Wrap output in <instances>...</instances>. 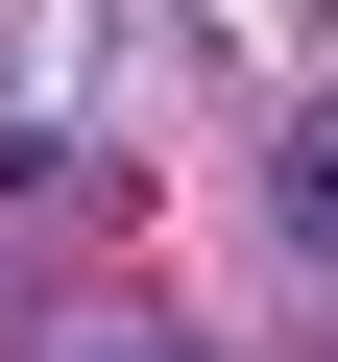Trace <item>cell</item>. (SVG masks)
Masks as SVG:
<instances>
[{
    "label": "cell",
    "instance_id": "cell-1",
    "mask_svg": "<svg viewBox=\"0 0 338 362\" xmlns=\"http://www.w3.org/2000/svg\"><path fill=\"white\" fill-rule=\"evenodd\" d=\"M266 194H290V242H314V266H338V97H314V121H290V169H266Z\"/></svg>",
    "mask_w": 338,
    "mask_h": 362
}]
</instances>
